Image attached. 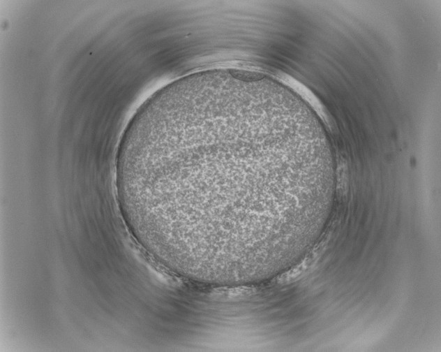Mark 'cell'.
Listing matches in <instances>:
<instances>
[{
    "mask_svg": "<svg viewBox=\"0 0 441 352\" xmlns=\"http://www.w3.org/2000/svg\"><path fill=\"white\" fill-rule=\"evenodd\" d=\"M317 174L299 145L264 128L230 123L147 147L140 170L141 187L168 228L220 249L249 245L281 228L283 214Z\"/></svg>",
    "mask_w": 441,
    "mask_h": 352,
    "instance_id": "cell-1",
    "label": "cell"
}]
</instances>
